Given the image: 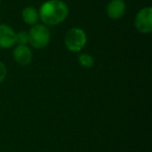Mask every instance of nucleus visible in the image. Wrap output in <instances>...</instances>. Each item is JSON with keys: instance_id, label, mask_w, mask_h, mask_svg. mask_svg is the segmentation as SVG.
Here are the masks:
<instances>
[{"instance_id": "obj_1", "label": "nucleus", "mask_w": 152, "mask_h": 152, "mask_svg": "<svg viewBox=\"0 0 152 152\" xmlns=\"http://www.w3.org/2000/svg\"><path fill=\"white\" fill-rule=\"evenodd\" d=\"M69 15V7L61 0H48L39 11V18L44 25L54 26L63 23Z\"/></svg>"}, {"instance_id": "obj_2", "label": "nucleus", "mask_w": 152, "mask_h": 152, "mask_svg": "<svg viewBox=\"0 0 152 152\" xmlns=\"http://www.w3.org/2000/svg\"><path fill=\"white\" fill-rule=\"evenodd\" d=\"M50 40V30L44 24H34L28 31V44L36 49H43L47 47Z\"/></svg>"}, {"instance_id": "obj_3", "label": "nucleus", "mask_w": 152, "mask_h": 152, "mask_svg": "<svg viewBox=\"0 0 152 152\" xmlns=\"http://www.w3.org/2000/svg\"><path fill=\"white\" fill-rule=\"evenodd\" d=\"M88 42L87 34L83 29L73 27L68 30L65 37V45L72 52H79L83 49Z\"/></svg>"}, {"instance_id": "obj_4", "label": "nucleus", "mask_w": 152, "mask_h": 152, "mask_svg": "<svg viewBox=\"0 0 152 152\" xmlns=\"http://www.w3.org/2000/svg\"><path fill=\"white\" fill-rule=\"evenodd\" d=\"M134 27L137 31L149 34L152 31V7H146L137 12L134 19Z\"/></svg>"}, {"instance_id": "obj_5", "label": "nucleus", "mask_w": 152, "mask_h": 152, "mask_svg": "<svg viewBox=\"0 0 152 152\" xmlns=\"http://www.w3.org/2000/svg\"><path fill=\"white\" fill-rule=\"evenodd\" d=\"M16 44V32L7 24H0V48L9 49Z\"/></svg>"}, {"instance_id": "obj_6", "label": "nucleus", "mask_w": 152, "mask_h": 152, "mask_svg": "<svg viewBox=\"0 0 152 152\" xmlns=\"http://www.w3.org/2000/svg\"><path fill=\"white\" fill-rule=\"evenodd\" d=\"M126 13V4L124 0H110L106 7L107 17L113 20H120Z\"/></svg>"}, {"instance_id": "obj_7", "label": "nucleus", "mask_w": 152, "mask_h": 152, "mask_svg": "<svg viewBox=\"0 0 152 152\" xmlns=\"http://www.w3.org/2000/svg\"><path fill=\"white\" fill-rule=\"evenodd\" d=\"M32 51L27 45H18L13 51V57L17 64L21 66H26L32 61Z\"/></svg>"}, {"instance_id": "obj_8", "label": "nucleus", "mask_w": 152, "mask_h": 152, "mask_svg": "<svg viewBox=\"0 0 152 152\" xmlns=\"http://www.w3.org/2000/svg\"><path fill=\"white\" fill-rule=\"evenodd\" d=\"M22 19L28 25H34L38 24L39 21V12L34 7H26L22 11Z\"/></svg>"}, {"instance_id": "obj_9", "label": "nucleus", "mask_w": 152, "mask_h": 152, "mask_svg": "<svg viewBox=\"0 0 152 152\" xmlns=\"http://www.w3.org/2000/svg\"><path fill=\"white\" fill-rule=\"evenodd\" d=\"M78 63L83 68L90 69L94 66V57L88 53H81L78 56Z\"/></svg>"}, {"instance_id": "obj_10", "label": "nucleus", "mask_w": 152, "mask_h": 152, "mask_svg": "<svg viewBox=\"0 0 152 152\" xmlns=\"http://www.w3.org/2000/svg\"><path fill=\"white\" fill-rule=\"evenodd\" d=\"M16 44L27 45L28 44V32L27 31L16 32Z\"/></svg>"}, {"instance_id": "obj_11", "label": "nucleus", "mask_w": 152, "mask_h": 152, "mask_svg": "<svg viewBox=\"0 0 152 152\" xmlns=\"http://www.w3.org/2000/svg\"><path fill=\"white\" fill-rule=\"evenodd\" d=\"M7 70L5 65L2 63V61H0V83H3L7 77Z\"/></svg>"}]
</instances>
